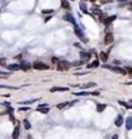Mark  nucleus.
Returning a JSON list of instances; mask_svg holds the SVG:
<instances>
[{
	"mask_svg": "<svg viewBox=\"0 0 132 139\" xmlns=\"http://www.w3.org/2000/svg\"><path fill=\"white\" fill-rule=\"evenodd\" d=\"M104 67H109L110 70H112L114 72H117V73H119V74H126V70L124 69H121V67H110V66H108V65H104Z\"/></svg>",
	"mask_w": 132,
	"mask_h": 139,
	"instance_id": "obj_3",
	"label": "nucleus"
},
{
	"mask_svg": "<svg viewBox=\"0 0 132 139\" xmlns=\"http://www.w3.org/2000/svg\"><path fill=\"white\" fill-rule=\"evenodd\" d=\"M115 19H116V16H115V15L109 16V17L107 19L106 21H104V24H106V26H109V24H110V23H111V22H112V21H114Z\"/></svg>",
	"mask_w": 132,
	"mask_h": 139,
	"instance_id": "obj_12",
	"label": "nucleus"
},
{
	"mask_svg": "<svg viewBox=\"0 0 132 139\" xmlns=\"http://www.w3.org/2000/svg\"><path fill=\"white\" fill-rule=\"evenodd\" d=\"M93 12H94V14H96V15H99L102 17V12H101L99 8H95V7H94V8H93Z\"/></svg>",
	"mask_w": 132,
	"mask_h": 139,
	"instance_id": "obj_20",
	"label": "nucleus"
},
{
	"mask_svg": "<svg viewBox=\"0 0 132 139\" xmlns=\"http://www.w3.org/2000/svg\"><path fill=\"white\" fill-rule=\"evenodd\" d=\"M95 86H96L95 82H90V84H87V85H85L84 87H85V88H90V87H95Z\"/></svg>",
	"mask_w": 132,
	"mask_h": 139,
	"instance_id": "obj_25",
	"label": "nucleus"
},
{
	"mask_svg": "<svg viewBox=\"0 0 132 139\" xmlns=\"http://www.w3.org/2000/svg\"><path fill=\"white\" fill-rule=\"evenodd\" d=\"M127 0H118V2H126Z\"/></svg>",
	"mask_w": 132,
	"mask_h": 139,
	"instance_id": "obj_31",
	"label": "nucleus"
},
{
	"mask_svg": "<svg viewBox=\"0 0 132 139\" xmlns=\"http://www.w3.org/2000/svg\"><path fill=\"white\" fill-rule=\"evenodd\" d=\"M37 110L39 112H42V114H47V112L49 111L48 107H42V108H37Z\"/></svg>",
	"mask_w": 132,
	"mask_h": 139,
	"instance_id": "obj_17",
	"label": "nucleus"
},
{
	"mask_svg": "<svg viewBox=\"0 0 132 139\" xmlns=\"http://www.w3.org/2000/svg\"><path fill=\"white\" fill-rule=\"evenodd\" d=\"M64 19L66 20V21H70L71 23H73L74 26H77V22H75V20H74V17L71 14H66V15L64 16Z\"/></svg>",
	"mask_w": 132,
	"mask_h": 139,
	"instance_id": "obj_5",
	"label": "nucleus"
},
{
	"mask_svg": "<svg viewBox=\"0 0 132 139\" xmlns=\"http://www.w3.org/2000/svg\"><path fill=\"white\" fill-rule=\"evenodd\" d=\"M80 8H81V11L84 13H87V7L85 5V2H80Z\"/></svg>",
	"mask_w": 132,
	"mask_h": 139,
	"instance_id": "obj_21",
	"label": "nucleus"
},
{
	"mask_svg": "<svg viewBox=\"0 0 132 139\" xmlns=\"http://www.w3.org/2000/svg\"><path fill=\"white\" fill-rule=\"evenodd\" d=\"M125 126L126 130H132V117H127L125 121Z\"/></svg>",
	"mask_w": 132,
	"mask_h": 139,
	"instance_id": "obj_7",
	"label": "nucleus"
},
{
	"mask_svg": "<svg viewBox=\"0 0 132 139\" xmlns=\"http://www.w3.org/2000/svg\"><path fill=\"white\" fill-rule=\"evenodd\" d=\"M23 125H24V128H26L27 130H28V129H30V123H29L27 119H24V121H23Z\"/></svg>",
	"mask_w": 132,
	"mask_h": 139,
	"instance_id": "obj_24",
	"label": "nucleus"
},
{
	"mask_svg": "<svg viewBox=\"0 0 132 139\" xmlns=\"http://www.w3.org/2000/svg\"><path fill=\"white\" fill-rule=\"evenodd\" d=\"M21 69L23 70V71H27V70L30 69V64H29V63H22V64H21Z\"/></svg>",
	"mask_w": 132,
	"mask_h": 139,
	"instance_id": "obj_15",
	"label": "nucleus"
},
{
	"mask_svg": "<svg viewBox=\"0 0 132 139\" xmlns=\"http://www.w3.org/2000/svg\"><path fill=\"white\" fill-rule=\"evenodd\" d=\"M62 7L65 8V9H70V4L66 0H62Z\"/></svg>",
	"mask_w": 132,
	"mask_h": 139,
	"instance_id": "obj_14",
	"label": "nucleus"
},
{
	"mask_svg": "<svg viewBox=\"0 0 132 139\" xmlns=\"http://www.w3.org/2000/svg\"><path fill=\"white\" fill-rule=\"evenodd\" d=\"M19 136H20V129H19V126H16V128L14 129V131H13L12 137H13V139H17Z\"/></svg>",
	"mask_w": 132,
	"mask_h": 139,
	"instance_id": "obj_8",
	"label": "nucleus"
},
{
	"mask_svg": "<svg viewBox=\"0 0 132 139\" xmlns=\"http://www.w3.org/2000/svg\"><path fill=\"white\" fill-rule=\"evenodd\" d=\"M114 0H101V4H110Z\"/></svg>",
	"mask_w": 132,
	"mask_h": 139,
	"instance_id": "obj_26",
	"label": "nucleus"
},
{
	"mask_svg": "<svg viewBox=\"0 0 132 139\" xmlns=\"http://www.w3.org/2000/svg\"><path fill=\"white\" fill-rule=\"evenodd\" d=\"M97 66H99V62H97V60H95V62H93L92 64L88 65L87 67H88V69H93V67H97Z\"/></svg>",
	"mask_w": 132,
	"mask_h": 139,
	"instance_id": "obj_19",
	"label": "nucleus"
},
{
	"mask_svg": "<svg viewBox=\"0 0 132 139\" xmlns=\"http://www.w3.org/2000/svg\"><path fill=\"white\" fill-rule=\"evenodd\" d=\"M100 58H101L102 62H104V63H106L107 60H108V54H107L106 52H101V54H100Z\"/></svg>",
	"mask_w": 132,
	"mask_h": 139,
	"instance_id": "obj_13",
	"label": "nucleus"
},
{
	"mask_svg": "<svg viewBox=\"0 0 132 139\" xmlns=\"http://www.w3.org/2000/svg\"><path fill=\"white\" fill-rule=\"evenodd\" d=\"M75 95H78V96H85V95H89L90 93H86V92H80V93H74Z\"/></svg>",
	"mask_w": 132,
	"mask_h": 139,
	"instance_id": "obj_22",
	"label": "nucleus"
},
{
	"mask_svg": "<svg viewBox=\"0 0 132 139\" xmlns=\"http://www.w3.org/2000/svg\"><path fill=\"white\" fill-rule=\"evenodd\" d=\"M96 108H97V111H99V112H102L107 108V106H106V104H97Z\"/></svg>",
	"mask_w": 132,
	"mask_h": 139,
	"instance_id": "obj_16",
	"label": "nucleus"
},
{
	"mask_svg": "<svg viewBox=\"0 0 132 139\" xmlns=\"http://www.w3.org/2000/svg\"><path fill=\"white\" fill-rule=\"evenodd\" d=\"M70 67V64L67 62H65V60H60L58 63V71H66V70H69Z\"/></svg>",
	"mask_w": 132,
	"mask_h": 139,
	"instance_id": "obj_1",
	"label": "nucleus"
},
{
	"mask_svg": "<svg viewBox=\"0 0 132 139\" xmlns=\"http://www.w3.org/2000/svg\"><path fill=\"white\" fill-rule=\"evenodd\" d=\"M81 58H82V59H87V60H88V59L90 58V54H88V52H81Z\"/></svg>",
	"mask_w": 132,
	"mask_h": 139,
	"instance_id": "obj_18",
	"label": "nucleus"
},
{
	"mask_svg": "<svg viewBox=\"0 0 132 139\" xmlns=\"http://www.w3.org/2000/svg\"><path fill=\"white\" fill-rule=\"evenodd\" d=\"M52 63H53V64H58V63H59V59L56 58V57H53V58H52Z\"/></svg>",
	"mask_w": 132,
	"mask_h": 139,
	"instance_id": "obj_27",
	"label": "nucleus"
},
{
	"mask_svg": "<svg viewBox=\"0 0 132 139\" xmlns=\"http://www.w3.org/2000/svg\"><path fill=\"white\" fill-rule=\"evenodd\" d=\"M112 139H118V136H117V134H114V136H112Z\"/></svg>",
	"mask_w": 132,
	"mask_h": 139,
	"instance_id": "obj_30",
	"label": "nucleus"
},
{
	"mask_svg": "<svg viewBox=\"0 0 132 139\" xmlns=\"http://www.w3.org/2000/svg\"><path fill=\"white\" fill-rule=\"evenodd\" d=\"M7 67H8V70H11V71H19V70L21 69V65L11 64V65H7Z\"/></svg>",
	"mask_w": 132,
	"mask_h": 139,
	"instance_id": "obj_6",
	"label": "nucleus"
},
{
	"mask_svg": "<svg viewBox=\"0 0 132 139\" xmlns=\"http://www.w3.org/2000/svg\"><path fill=\"white\" fill-rule=\"evenodd\" d=\"M126 72L132 77V67H127V69H126Z\"/></svg>",
	"mask_w": 132,
	"mask_h": 139,
	"instance_id": "obj_28",
	"label": "nucleus"
},
{
	"mask_svg": "<svg viewBox=\"0 0 132 139\" xmlns=\"http://www.w3.org/2000/svg\"><path fill=\"white\" fill-rule=\"evenodd\" d=\"M69 104V102H64V103H60V104H57V108L58 109H63L64 107H66Z\"/></svg>",
	"mask_w": 132,
	"mask_h": 139,
	"instance_id": "obj_23",
	"label": "nucleus"
},
{
	"mask_svg": "<svg viewBox=\"0 0 132 139\" xmlns=\"http://www.w3.org/2000/svg\"><path fill=\"white\" fill-rule=\"evenodd\" d=\"M52 9H50V11H43V14H47V13H52Z\"/></svg>",
	"mask_w": 132,
	"mask_h": 139,
	"instance_id": "obj_29",
	"label": "nucleus"
},
{
	"mask_svg": "<svg viewBox=\"0 0 132 139\" xmlns=\"http://www.w3.org/2000/svg\"><path fill=\"white\" fill-rule=\"evenodd\" d=\"M122 124H123V117L119 115V116H117L116 121H115V125H116V126H121Z\"/></svg>",
	"mask_w": 132,
	"mask_h": 139,
	"instance_id": "obj_11",
	"label": "nucleus"
},
{
	"mask_svg": "<svg viewBox=\"0 0 132 139\" xmlns=\"http://www.w3.org/2000/svg\"><path fill=\"white\" fill-rule=\"evenodd\" d=\"M74 32H75V35L77 36H79V38H81L82 41H85V38H84V34L81 32V30H80L78 27H75V30H74Z\"/></svg>",
	"mask_w": 132,
	"mask_h": 139,
	"instance_id": "obj_10",
	"label": "nucleus"
},
{
	"mask_svg": "<svg viewBox=\"0 0 132 139\" xmlns=\"http://www.w3.org/2000/svg\"><path fill=\"white\" fill-rule=\"evenodd\" d=\"M90 1H92V2H94V1H96V0H90Z\"/></svg>",
	"mask_w": 132,
	"mask_h": 139,
	"instance_id": "obj_32",
	"label": "nucleus"
},
{
	"mask_svg": "<svg viewBox=\"0 0 132 139\" xmlns=\"http://www.w3.org/2000/svg\"><path fill=\"white\" fill-rule=\"evenodd\" d=\"M112 41H114V35H112L111 32H108V34H106V37H104V43H106V44H110V43H112Z\"/></svg>",
	"mask_w": 132,
	"mask_h": 139,
	"instance_id": "obj_4",
	"label": "nucleus"
},
{
	"mask_svg": "<svg viewBox=\"0 0 132 139\" xmlns=\"http://www.w3.org/2000/svg\"><path fill=\"white\" fill-rule=\"evenodd\" d=\"M32 66H34L35 70H48L49 69L48 65L44 64V63H41V62H35Z\"/></svg>",
	"mask_w": 132,
	"mask_h": 139,
	"instance_id": "obj_2",
	"label": "nucleus"
},
{
	"mask_svg": "<svg viewBox=\"0 0 132 139\" xmlns=\"http://www.w3.org/2000/svg\"><path fill=\"white\" fill-rule=\"evenodd\" d=\"M69 91V88H66V87H53L51 88V92H66Z\"/></svg>",
	"mask_w": 132,
	"mask_h": 139,
	"instance_id": "obj_9",
	"label": "nucleus"
}]
</instances>
